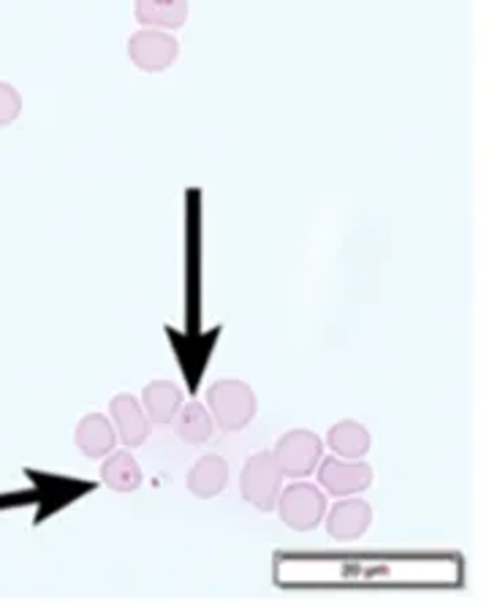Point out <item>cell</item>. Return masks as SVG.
Wrapping results in <instances>:
<instances>
[{
  "label": "cell",
  "instance_id": "obj_11",
  "mask_svg": "<svg viewBox=\"0 0 489 608\" xmlns=\"http://www.w3.org/2000/svg\"><path fill=\"white\" fill-rule=\"evenodd\" d=\"M229 484V462L218 454H207L196 460L188 473V489L201 500H212L221 495Z\"/></svg>",
  "mask_w": 489,
  "mask_h": 608
},
{
  "label": "cell",
  "instance_id": "obj_5",
  "mask_svg": "<svg viewBox=\"0 0 489 608\" xmlns=\"http://www.w3.org/2000/svg\"><path fill=\"white\" fill-rule=\"evenodd\" d=\"M180 55V42L169 31L142 27L129 38V57L140 71L164 74L175 66Z\"/></svg>",
  "mask_w": 489,
  "mask_h": 608
},
{
  "label": "cell",
  "instance_id": "obj_2",
  "mask_svg": "<svg viewBox=\"0 0 489 608\" xmlns=\"http://www.w3.org/2000/svg\"><path fill=\"white\" fill-rule=\"evenodd\" d=\"M240 489H243V500L251 502L256 511L269 513L278 506L280 489H284V473L275 462L273 451H258L245 462Z\"/></svg>",
  "mask_w": 489,
  "mask_h": 608
},
{
  "label": "cell",
  "instance_id": "obj_3",
  "mask_svg": "<svg viewBox=\"0 0 489 608\" xmlns=\"http://www.w3.org/2000/svg\"><path fill=\"white\" fill-rule=\"evenodd\" d=\"M278 513L284 524L293 532H310L324 521L326 513V495L315 484L297 480V484L280 489Z\"/></svg>",
  "mask_w": 489,
  "mask_h": 608
},
{
  "label": "cell",
  "instance_id": "obj_6",
  "mask_svg": "<svg viewBox=\"0 0 489 608\" xmlns=\"http://www.w3.org/2000/svg\"><path fill=\"white\" fill-rule=\"evenodd\" d=\"M319 484L332 497L362 495L373 486V467L362 460H343V456H326L319 465Z\"/></svg>",
  "mask_w": 489,
  "mask_h": 608
},
{
  "label": "cell",
  "instance_id": "obj_13",
  "mask_svg": "<svg viewBox=\"0 0 489 608\" xmlns=\"http://www.w3.org/2000/svg\"><path fill=\"white\" fill-rule=\"evenodd\" d=\"M142 467L136 462V456L131 451H109L103 456L101 465V480L109 486L112 491H136L142 486Z\"/></svg>",
  "mask_w": 489,
  "mask_h": 608
},
{
  "label": "cell",
  "instance_id": "obj_16",
  "mask_svg": "<svg viewBox=\"0 0 489 608\" xmlns=\"http://www.w3.org/2000/svg\"><path fill=\"white\" fill-rule=\"evenodd\" d=\"M22 114V96L14 85L0 82V129H9L20 120Z\"/></svg>",
  "mask_w": 489,
  "mask_h": 608
},
{
  "label": "cell",
  "instance_id": "obj_4",
  "mask_svg": "<svg viewBox=\"0 0 489 608\" xmlns=\"http://www.w3.org/2000/svg\"><path fill=\"white\" fill-rule=\"evenodd\" d=\"M284 478H308L324 456V443L310 430H291L275 443L273 451Z\"/></svg>",
  "mask_w": 489,
  "mask_h": 608
},
{
  "label": "cell",
  "instance_id": "obj_10",
  "mask_svg": "<svg viewBox=\"0 0 489 608\" xmlns=\"http://www.w3.org/2000/svg\"><path fill=\"white\" fill-rule=\"evenodd\" d=\"M74 443L88 460H103L118 445V432L107 416L88 413L74 430Z\"/></svg>",
  "mask_w": 489,
  "mask_h": 608
},
{
  "label": "cell",
  "instance_id": "obj_8",
  "mask_svg": "<svg viewBox=\"0 0 489 608\" xmlns=\"http://www.w3.org/2000/svg\"><path fill=\"white\" fill-rule=\"evenodd\" d=\"M109 421L129 449H140L149 438V419L134 394H118L109 402Z\"/></svg>",
  "mask_w": 489,
  "mask_h": 608
},
{
  "label": "cell",
  "instance_id": "obj_14",
  "mask_svg": "<svg viewBox=\"0 0 489 608\" xmlns=\"http://www.w3.org/2000/svg\"><path fill=\"white\" fill-rule=\"evenodd\" d=\"M370 443L373 438L370 432H367V427L354 419L337 421V424H332L330 432H326V445H330L337 456H343V460H362V456H367V451H370Z\"/></svg>",
  "mask_w": 489,
  "mask_h": 608
},
{
  "label": "cell",
  "instance_id": "obj_1",
  "mask_svg": "<svg viewBox=\"0 0 489 608\" xmlns=\"http://www.w3.org/2000/svg\"><path fill=\"white\" fill-rule=\"evenodd\" d=\"M207 410L223 432H243L256 419V391L245 380H215L207 389Z\"/></svg>",
  "mask_w": 489,
  "mask_h": 608
},
{
  "label": "cell",
  "instance_id": "obj_9",
  "mask_svg": "<svg viewBox=\"0 0 489 608\" xmlns=\"http://www.w3.org/2000/svg\"><path fill=\"white\" fill-rule=\"evenodd\" d=\"M188 0H134V16L142 27L155 31H180L188 22Z\"/></svg>",
  "mask_w": 489,
  "mask_h": 608
},
{
  "label": "cell",
  "instance_id": "obj_7",
  "mask_svg": "<svg viewBox=\"0 0 489 608\" xmlns=\"http://www.w3.org/2000/svg\"><path fill=\"white\" fill-rule=\"evenodd\" d=\"M324 517L330 538H335V541L341 543H351L359 541V538L370 530L373 508L367 500H359L356 495H351L337 500L335 506L330 508V513H324Z\"/></svg>",
  "mask_w": 489,
  "mask_h": 608
},
{
  "label": "cell",
  "instance_id": "obj_15",
  "mask_svg": "<svg viewBox=\"0 0 489 608\" xmlns=\"http://www.w3.org/2000/svg\"><path fill=\"white\" fill-rule=\"evenodd\" d=\"M171 424H175L177 438L186 440V443H191V445L207 443V440L212 438V430H215V427H212L210 410H207L201 402L180 405V410H177V416Z\"/></svg>",
  "mask_w": 489,
  "mask_h": 608
},
{
  "label": "cell",
  "instance_id": "obj_12",
  "mask_svg": "<svg viewBox=\"0 0 489 608\" xmlns=\"http://www.w3.org/2000/svg\"><path fill=\"white\" fill-rule=\"evenodd\" d=\"M182 405V391L180 386L171 384V380H153L142 391V408H145L149 424H171Z\"/></svg>",
  "mask_w": 489,
  "mask_h": 608
}]
</instances>
